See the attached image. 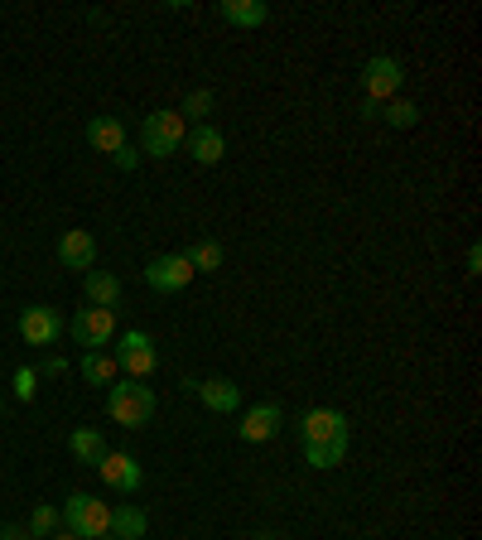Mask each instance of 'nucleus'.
Segmentation results:
<instances>
[{"label":"nucleus","instance_id":"1","mask_svg":"<svg viewBox=\"0 0 482 540\" xmlns=\"http://www.w3.org/2000/svg\"><path fill=\"white\" fill-rule=\"evenodd\" d=\"M107 415L116 425H126V430H145L155 420V391L145 381H111Z\"/></svg>","mask_w":482,"mask_h":540},{"label":"nucleus","instance_id":"2","mask_svg":"<svg viewBox=\"0 0 482 540\" xmlns=\"http://www.w3.org/2000/svg\"><path fill=\"white\" fill-rule=\"evenodd\" d=\"M63 521H68V531L78 540H102L111 536V507L107 502H97L92 492H73L68 497V507H63Z\"/></svg>","mask_w":482,"mask_h":540},{"label":"nucleus","instance_id":"3","mask_svg":"<svg viewBox=\"0 0 482 540\" xmlns=\"http://www.w3.org/2000/svg\"><path fill=\"white\" fill-rule=\"evenodd\" d=\"M111 357H116V367H121L131 381H145L155 367H160L155 338H150V333H135V328L131 333H116V352H111Z\"/></svg>","mask_w":482,"mask_h":540},{"label":"nucleus","instance_id":"4","mask_svg":"<svg viewBox=\"0 0 482 540\" xmlns=\"http://www.w3.org/2000/svg\"><path fill=\"white\" fill-rule=\"evenodd\" d=\"M140 135H145V155L169 160V155L184 145V116H179V111H150V116L140 121Z\"/></svg>","mask_w":482,"mask_h":540},{"label":"nucleus","instance_id":"5","mask_svg":"<svg viewBox=\"0 0 482 540\" xmlns=\"http://www.w3.org/2000/svg\"><path fill=\"white\" fill-rule=\"evenodd\" d=\"M68 333H73V343L87 352H102L107 343H116V309H82L68 319Z\"/></svg>","mask_w":482,"mask_h":540},{"label":"nucleus","instance_id":"6","mask_svg":"<svg viewBox=\"0 0 482 540\" xmlns=\"http://www.w3.org/2000/svg\"><path fill=\"white\" fill-rule=\"evenodd\" d=\"M63 333H68V324H63V314L49 309V304H29L25 314H20V338H25L29 348H54Z\"/></svg>","mask_w":482,"mask_h":540},{"label":"nucleus","instance_id":"7","mask_svg":"<svg viewBox=\"0 0 482 540\" xmlns=\"http://www.w3.org/2000/svg\"><path fill=\"white\" fill-rule=\"evenodd\" d=\"M405 82V68L401 58H386L376 54L367 58V68H362V87H367V102H386V97H396Z\"/></svg>","mask_w":482,"mask_h":540},{"label":"nucleus","instance_id":"8","mask_svg":"<svg viewBox=\"0 0 482 540\" xmlns=\"http://www.w3.org/2000/svg\"><path fill=\"white\" fill-rule=\"evenodd\" d=\"M97 473H102V483L116 487V492H140V483H145L140 459L126 454V449H107V459L97 463Z\"/></svg>","mask_w":482,"mask_h":540},{"label":"nucleus","instance_id":"9","mask_svg":"<svg viewBox=\"0 0 482 540\" xmlns=\"http://www.w3.org/2000/svg\"><path fill=\"white\" fill-rule=\"evenodd\" d=\"M188 280H193V266H188V256H155V261L145 266V285H150V290H160V295H174V290H184Z\"/></svg>","mask_w":482,"mask_h":540},{"label":"nucleus","instance_id":"10","mask_svg":"<svg viewBox=\"0 0 482 540\" xmlns=\"http://www.w3.org/2000/svg\"><path fill=\"white\" fill-rule=\"evenodd\" d=\"M299 430H304V444H333V439H348V415L333 410V405H319V410L304 415Z\"/></svg>","mask_w":482,"mask_h":540},{"label":"nucleus","instance_id":"11","mask_svg":"<svg viewBox=\"0 0 482 540\" xmlns=\"http://www.w3.org/2000/svg\"><path fill=\"white\" fill-rule=\"evenodd\" d=\"M280 425H285V415H280V405H251L246 415H241L237 434L246 439V444H266V439H275L280 434Z\"/></svg>","mask_w":482,"mask_h":540},{"label":"nucleus","instance_id":"12","mask_svg":"<svg viewBox=\"0 0 482 540\" xmlns=\"http://www.w3.org/2000/svg\"><path fill=\"white\" fill-rule=\"evenodd\" d=\"M188 155L198 164H222V155H227V135L217 131V126H208V121H198L193 131H188Z\"/></svg>","mask_w":482,"mask_h":540},{"label":"nucleus","instance_id":"13","mask_svg":"<svg viewBox=\"0 0 482 540\" xmlns=\"http://www.w3.org/2000/svg\"><path fill=\"white\" fill-rule=\"evenodd\" d=\"M58 261L68 270L97 266V242H92V232H63V237H58Z\"/></svg>","mask_w":482,"mask_h":540},{"label":"nucleus","instance_id":"14","mask_svg":"<svg viewBox=\"0 0 482 540\" xmlns=\"http://www.w3.org/2000/svg\"><path fill=\"white\" fill-rule=\"evenodd\" d=\"M87 145H92L97 155H116V150L126 145V126H121L116 116H92V121H87Z\"/></svg>","mask_w":482,"mask_h":540},{"label":"nucleus","instance_id":"15","mask_svg":"<svg viewBox=\"0 0 482 540\" xmlns=\"http://www.w3.org/2000/svg\"><path fill=\"white\" fill-rule=\"evenodd\" d=\"M198 396H203V405L208 410H217V415H232L241 405V386L227 377H213V381H198Z\"/></svg>","mask_w":482,"mask_h":540},{"label":"nucleus","instance_id":"16","mask_svg":"<svg viewBox=\"0 0 482 540\" xmlns=\"http://www.w3.org/2000/svg\"><path fill=\"white\" fill-rule=\"evenodd\" d=\"M217 15L237 29H256V25H266L270 20V5H261V0H222Z\"/></svg>","mask_w":482,"mask_h":540},{"label":"nucleus","instance_id":"17","mask_svg":"<svg viewBox=\"0 0 482 540\" xmlns=\"http://www.w3.org/2000/svg\"><path fill=\"white\" fill-rule=\"evenodd\" d=\"M87 299H92L97 309H116V299H121V280H116L111 270H87Z\"/></svg>","mask_w":482,"mask_h":540},{"label":"nucleus","instance_id":"18","mask_svg":"<svg viewBox=\"0 0 482 540\" xmlns=\"http://www.w3.org/2000/svg\"><path fill=\"white\" fill-rule=\"evenodd\" d=\"M145 526H150V521H145V512H140L135 502H126V507L111 512V536L116 540H140L145 536Z\"/></svg>","mask_w":482,"mask_h":540},{"label":"nucleus","instance_id":"19","mask_svg":"<svg viewBox=\"0 0 482 540\" xmlns=\"http://www.w3.org/2000/svg\"><path fill=\"white\" fill-rule=\"evenodd\" d=\"M68 449H73V459H78V463H92V468L107 459V439H102L97 430H73Z\"/></svg>","mask_w":482,"mask_h":540},{"label":"nucleus","instance_id":"20","mask_svg":"<svg viewBox=\"0 0 482 540\" xmlns=\"http://www.w3.org/2000/svg\"><path fill=\"white\" fill-rule=\"evenodd\" d=\"M116 372H121V367H116L111 352H87V357H82V377L92 381V386H111Z\"/></svg>","mask_w":482,"mask_h":540},{"label":"nucleus","instance_id":"21","mask_svg":"<svg viewBox=\"0 0 482 540\" xmlns=\"http://www.w3.org/2000/svg\"><path fill=\"white\" fill-rule=\"evenodd\" d=\"M348 459V439H333V444H304V463L309 468H338Z\"/></svg>","mask_w":482,"mask_h":540},{"label":"nucleus","instance_id":"22","mask_svg":"<svg viewBox=\"0 0 482 540\" xmlns=\"http://www.w3.org/2000/svg\"><path fill=\"white\" fill-rule=\"evenodd\" d=\"M188 256V266H193V275L198 270H222V246L217 242H198L193 251H184Z\"/></svg>","mask_w":482,"mask_h":540},{"label":"nucleus","instance_id":"23","mask_svg":"<svg viewBox=\"0 0 482 540\" xmlns=\"http://www.w3.org/2000/svg\"><path fill=\"white\" fill-rule=\"evenodd\" d=\"M58 521H63V516H58V507H34V516H29V536H34V540H49L58 531Z\"/></svg>","mask_w":482,"mask_h":540},{"label":"nucleus","instance_id":"24","mask_svg":"<svg viewBox=\"0 0 482 540\" xmlns=\"http://www.w3.org/2000/svg\"><path fill=\"white\" fill-rule=\"evenodd\" d=\"M381 116H386V121H391L396 131H410V126L420 121V107H415V102H391V107L381 111Z\"/></svg>","mask_w":482,"mask_h":540},{"label":"nucleus","instance_id":"25","mask_svg":"<svg viewBox=\"0 0 482 540\" xmlns=\"http://www.w3.org/2000/svg\"><path fill=\"white\" fill-rule=\"evenodd\" d=\"M208 111H213V92L198 87V92H188L184 97V111H179V116H208Z\"/></svg>","mask_w":482,"mask_h":540},{"label":"nucleus","instance_id":"26","mask_svg":"<svg viewBox=\"0 0 482 540\" xmlns=\"http://www.w3.org/2000/svg\"><path fill=\"white\" fill-rule=\"evenodd\" d=\"M15 396H20V401H34V396H39V372H34V367H20V372H15Z\"/></svg>","mask_w":482,"mask_h":540},{"label":"nucleus","instance_id":"27","mask_svg":"<svg viewBox=\"0 0 482 540\" xmlns=\"http://www.w3.org/2000/svg\"><path fill=\"white\" fill-rule=\"evenodd\" d=\"M111 160H116V169H135V164H140V150H131V145H121V150H116Z\"/></svg>","mask_w":482,"mask_h":540},{"label":"nucleus","instance_id":"28","mask_svg":"<svg viewBox=\"0 0 482 540\" xmlns=\"http://www.w3.org/2000/svg\"><path fill=\"white\" fill-rule=\"evenodd\" d=\"M63 372H68V362H63V357H49V362H44V377H63Z\"/></svg>","mask_w":482,"mask_h":540},{"label":"nucleus","instance_id":"29","mask_svg":"<svg viewBox=\"0 0 482 540\" xmlns=\"http://www.w3.org/2000/svg\"><path fill=\"white\" fill-rule=\"evenodd\" d=\"M0 540H34V536H29V526H5Z\"/></svg>","mask_w":482,"mask_h":540},{"label":"nucleus","instance_id":"30","mask_svg":"<svg viewBox=\"0 0 482 540\" xmlns=\"http://www.w3.org/2000/svg\"><path fill=\"white\" fill-rule=\"evenodd\" d=\"M482 270V246H473V251H468V275H478Z\"/></svg>","mask_w":482,"mask_h":540},{"label":"nucleus","instance_id":"31","mask_svg":"<svg viewBox=\"0 0 482 540\" xmlns=\"http://www.w3.org/2000/svg\"><path fill=\"white\" fill-rule=\"evenodd\" d=\"M49 540H78V536H73V531H54V536H49Z\"/></svg>","mask_w":482,"mask_h":540},{"label":"nucleus","instance_id":"32","mask_svg":"<svg viewBox=\"0 0 482 540\" xmlns=\"http://www.w3.org/2000/svg\"><path fill=\"white\" fill-rule=\"evenodd\" d=\"M0 410H5V396H0Z\"/></svg>","mask_w":482,"mask_h":540},{"label":"nucleus","instance_id":"33","mask_svg":"<svg viewBox=\"0 0 482 540\" xmlns=\"http://www.w3.org/2000/svg\"><path fill=\"white\" fill-rule=\"evenodd\" d=\"M102 540H107V536H102ZM111 540H116V536H111Z\"/></svg>","mask_w":482,"mask_h":540}]
</instances>
